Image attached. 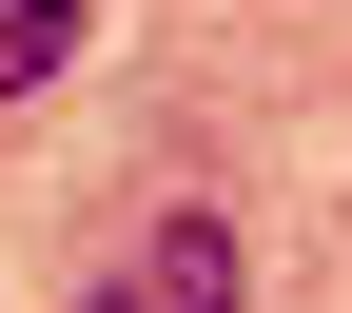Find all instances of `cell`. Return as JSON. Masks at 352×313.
<instances>
[{"mask_svg":"<svg viewBox=\"0 0 352 313\" xmlns=\"http://www.w3.org/2000/svg\"><path fill=\"white\" fill-rule=\"evenodd\" d=\"M138 313H235V215H157V255H138Z\"/></svg>","mask_w":352,"mask_h":313,"instance_id":"6da1fadb","label":"cell"},{"mask_svg":"<svg viewBox=\"0 0 352 313\" xmlns=\"http://www.w3.org/2000/svg\"><path fill=\"white\" fill-rule=\"evenodd\" d=\"M78 39H98V0H0V98H39Z\"/></svg>","mask_w":352,"mask_h":313,"instance_id":"7a4b0ae2","label":"cell"},{"mask_svg":"<svg viewBox=\"0 0 352 313\" xmlns=\"http://www.w3.org/2000/svg\"><path fill=\"white\" fill-rule=\"evenodd\" d=\"M98 313H138V274H118V294H98Z\"/></svg>","mask_w":352,"mask_h":313,"instance_id":"3957f363","label":"cell"}]
</instances>
